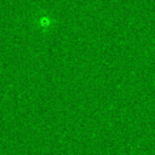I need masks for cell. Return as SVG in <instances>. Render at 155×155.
Wrapping results in <instances>:
<instances>
[{"label": "cell", "mask_w": 155, "mask_h": 155, "mask_svg": "<svg viewBox=\"0 0 155 155\" xmlns=\"http://www.w3.org/2000/svg\"><path fill=\"white\" fill-rule=\"evenodd\" d=\"M36 24H38V27H39L40 29L47 30V29H50V28L52 27L53 19H52L48 15H41V16H39V18H38V21H36Z\"/></svg>", "instance_id": "6da1fadb"}]
</instances>
